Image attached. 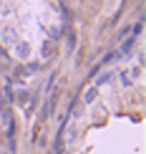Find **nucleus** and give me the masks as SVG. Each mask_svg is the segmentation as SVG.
<instances>
[{
  "label": "nucleus",
  "mask_w": 146,
  "mask_h": 154,
  "mask_svg": "<svg viewBox=\"0 0 146 154\" xmlns=\"http://www.w3.org/2000/svg\"><path fill=\"white\" fill-rule=\"evenodd\" d=\"M28 53H30V46L25 41H18L15 43V56L18 58H28Z\"/></svg>",
  "instance_id": "nucleus-1"
},
{
  "label": "nucleus",
  "mask_w": 146,
  "mask_h": 154,
  "mask_svg": "<svg viewBox=\"0 0 146 154\" xmlns=\"http://www.w3.org/2000/svg\"><path fill=\"white\" fill-rule=\"evenodd\" d=\"M3 41H5V43H18L15 28H5V30H3Z\"/></svg>",
  "instance_id": "nucleus-2"
},
{
  "label": "nucleus",
  "mask_w": 146,
  "mask_h": 154,
  "mask_svg": "<svg viewBox=\"0 0 146 154\" xmlns=\"http://www.w3.org/2000/svg\"><path fill=\"white\" fill-rule=\"evenodd\" d=\"M131 48H134V38H126L124 46H121V51H118L116 56H129V53H131Z\"/></svg>",
  "instance_id": "nucleus-3"
},
{
  "label": "nucleus",
  "mask_w": 146,
  "mask_h": 154,
  "mask_svg": "<svg viewBox=\"0 0 146 154\" xmlns=\"http://www.w3.org/2000/svg\"><path fill=\"white\" fill-rule=\"evenodd\" d=\"M96 96H98V88H96V86H91V88L83 94V101H86V104H93V101H96Z\"/></svg>",
  "instance_id": "nucleus-4"
},
{
  "label": "nucleus",
  "mask_w": 146,
  "mask_h": 154,
  "mask_svg": "<svg viewBox=\"0 0 146 154\" xmlns=\"http://www.w3.org/2000/svg\"><path fill=\"white\" fill-rule=\"evenodd\" d=\"M111 79H113V73H111V71H106V73H101V76H98V81H96V88H98V86H103V83H109Z\"/></svg>",
  "instance_id": "nucleus-5"
},
{
  "label": "nucleus",
  "mask_w": 146,
  "mask_h": 154,
  "mask_svg": "<svg viewBox=\"0 0 146 154\" xmlns=\"http://www.w3.org/2000/svg\"><path fill=\"white\" fill-rule=\"evenodd\" d=\"M25 101H28V91H23V88H20V91L15 94V104H20V106H23Z\"/></svg>",
  "instance_id": "nucleus-6"
},
{
  "label": "nucleus",
  "mask_w": 146,
  "mask_h": 154,
  "mask_svg": "<svg viewBox=\"0 0 146 154\" xmlns=\"http://www.w3.org/2000/svg\"><path fill=\"white\" fill-rule=\"evenodd\" d=\"M121 83H124V86H131V83H134V76H131L129 71H124L121 73Z\"/></svg>",
  "instance_id": "nucleus-7"
},
{
  "label": "nucleus",
  "mask_w": 146,
  "mask_h": 154,
  "mask_svg": "<svg viewBox=\"0 0 146 154\" xmlns=\"http://www.w3.org/2000/svg\"><path fill=\"white\" fill-rule=\"evenodd\" d=\"M53 53V46H50V43H43V56H50Z\"/></svg>",
  "instance_id": "nucleus-8"
}]
</instances>
